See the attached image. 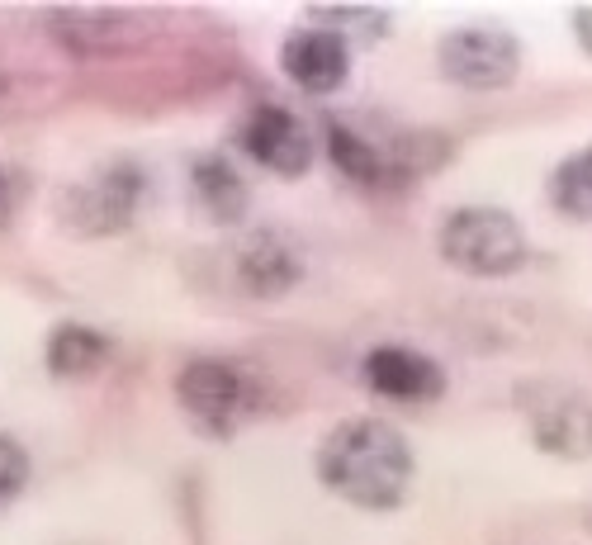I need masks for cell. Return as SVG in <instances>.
Returning a JSON list of instances; mask_svg holds the SVG:
<instances>
[{"instance_id":"cell-1","label":"cell","mask_w":592,"mask_h":545,"mask_svg":"<svg viewBox=\"0 0 592 545\" xmlns=\"http://www.w3.org/2000/svg\"><path fill=\"white\" fill-rule=\"evenodd\" d=\"M313 470L327 493L360 512H394L413 493V441L384 418H346L318 441Z\"/></svg>"},{"instance_id":"cell-2","label":"cell","mask_w":592,"mask_h":545,"mask_svg":"<svg viewBox=\"0 0 592 545\" xmlns=\"http://www.w3.org/2000/svg\"><path fill=\"white\" fill-rule=\"evenodd\" d=\"M436 252L446 266L474 280H503L526 266V228L503 204H460L436 228Z\"/></svg>"},{"instance_id":"cell-3","label":"cell","mask_w":592,"mask_h":545,"mask_svg":"<svg viewBox=\"0 0 592 545\" xmlns=\"http://www.w3.org/2000/svg\"><path fill=\"white\" fill-rule=\"evenodd\" d=\"M436 67L460 91H507L521 72V38L498 19H469L441 34Z\"/></svg>"},{"instance_id":"cell-4","label":"cell","mask_w":592,"mask_h":545,"mask_svg":"<svg viewBox=\"0 0 592 545\" xmlns=\"http://www.w3.org/2000/svg\"><path fill=\"white\" fill-rule=\"evenodd\" d=\"M323 143L332 166L365 190H394V185L413 181V143H403L398 133H384L379 124H365L360 114H327Z\"/></svg>"},{"instance_id":"cell-5","label":"cell","mask_w":592,"mask_h":545,"mask_svg":"<svg viewBox=\"0 0 592 545\" xmlns=\"http://www.w3.org/2000/svg\"><path fill=\"white\" fill-rule=\"evenodd\" d=\"M261 384L252 380V370H242L237 361L223 356H195L176 375V399L204 432H233L242 418H252Z\"/></svg>"},{"instance_id":"cell-6","label":"cell","mask_w":592,"mask_h":545,"mask_svg":"<svg viewBox=\"0 0 592 545\" xmlns=\"http://www.w3.org/2000/svg\"><path fill=\"white\" fill-rule=\"evenodd\" d=\"M237 147L252 157L256 166H266L270 176H304L313 157H318V138H313V128H308L304 114H294L289 105H256L242 114V124H237Z\"/></svg>"},{"instance_id":"cell-7","label":"cell","mask_w":592,"mask_h":545,"mask_svg":"<svg viewBox=\"0 0 592 545\" xmlns=\"http://www.w3.org/2000/svg\"><path fill=\"white\" fill-rule=\"evenodd\" d=\"M531 441L555 460H588L592 455V403L569 384H531L526 394Z\"/></svg>"},{"instance_id":"cell-8","label":"cell","mask_w":592,"mask_h":545,"mask_svg":"<svg viewBox=\"0 0 592 545\" xmlns=\"http://www.w3.org/2000/svg\"><path fill=\"white\" fill-rule=\"evenodd\" d=\"M143 185H147L143 166L119 157V162L100 166L86 185H76L72 209H67V214H72V223L90 237L119 233V228H128L133 214H138V204H143Z\"/></svg>"},{"instance_id":"cell-9","label":"cell","mask_w":592,"mask_h":545,"mask_svg":"<svg viewBox=\"0 0 592 545\" xmlns=\"http://www.w3.org/2000/svg\"><path fill=\"white\" fill-rule=\"evenodd\" d=\"M360 375H365V384L375 389L379 399H394V403H431L446 394V365L403 342L370 346L365 361H360Z\"/></svg>"},{"instance_id":"cell-10","label":"cell","mask_w":592,"mask_h":545,"mask_svg":"<svg viewBox=\"0 0 592 545\" xmlns=\"http://www.w3.org/2000/svg\"><path fill=\"white\" fill-rule=\"evenodd\" d=\"M237 285L252 299H280L304 280V247L285 228H256L237 247Z\"/></svg>"},{"instance_id":"cell-11","label":"cell","mask_w":592,"mask_h":545,"mask_svg":"<svg viewBox=\"0 0 592 545\" xmlns=\"http://www.w3.org/2000/svg\"><path fill=\"white\" fill-rule=\"evenodd\" d=\"M280 67L285 76L308 95H332L351 76V43L323 24H299L285 34L280 48Z\"/></svg>"},{"instance_id":"cell-12","label":"cell","mask_w":592,"mask_h":545,"mask_svg":"<svg viewBox=\"0 0 592 545\" xmlns=\"http://www.w3.org/2000/svg\"><path fill=\"white\" fill-rule=\"evenodd\" d=\"M190 195L204 209V218L218 223V228L242 223L247 209H252V190L242 181V171L228 157H214V152H204V157L190 162Z\"/></svg>"},{"instance_id":"cell-13","label":"cell","mask_w":592,"mask_h":545,"mask_svg":"<svg viewBox=\"0 0 592 545\" xmlns=\"http://www.w3.org/2000/svg\"><path fill=\"white\" fill-rule=\"evenodd\" d=\"M43 361H48V370L57 380H86V375H95L109 361V337L86 323H62L53 327Z\"/></svg>"},{"instance_id":"cell-14","label":"cell","mask_w":592,"mask_h":545,"mask_svg":"<svg viewBox=\"0 0 592 545\" xmlns=\"http://www.w3.org/2000/svg\"><path fill=\"white\" fill-rule=\"evenodd\" d=\"M545 195H550V204L564 218L588 223L592 218V143L574 147L569 157H559V166L550 171V181H545Z\"/></svg>"},{"instance_id":"cell-15","label":"cell","mask_w":592,"mask_h":545,"mask_svg":"<svg viewBox=\"0 0 592 545\" xmlns=\"http://www.w3.org/2000/svg\"><path fill=\"white\" fill-rule=\"evenodd\" d=\"M143 19L133 15H53L48 29L62 38V48H86V53H100V48H114V34H133Z\"/></svg>"},{"instance_id":"cell-16","label":"cell","mask_w":592,"mask_h":545,"mask_svg":"<svg viewBox=\"0 0 592 545\" xmlns=\"http://www.w3.org/2000/svg\"><path fill=\"white\" fill-rule=\"evenodd\" d=\"M308 24H323L332 34H341L346 43H375L379 34H389L394 15L379 10V5H313L308 10Z\"/></svg>"},{"instance_id":"cell-17","label":"cell","mask_w":592,"mask_h":545,"mask_svg":"<svg viewBox=\"0 0 592 545\" xmlns=\"http://www.w3.org/2000/svg\"><path fill=\"white\" fill-rule=\"evenodd\" d=\"M29 474H34V465H29V451L19 446L15 436L0 432V508H10L19 493H24Z\"/></svg>"},{"instance_id":"cell-18","label":"cell","mask_w":592,"mask_h":545,"mask_svg":"<svg viewBox=\"0 0 592 545\" xmlns=\"http://www.w3.org/2000/svg\"><path fill=\"white\" fill-rule=\"evenodd\" d=\"M569 24H574V38L583 43V53L592 57V5H578L574 15H569Z\"/></svg>"},{"instance_id":"cell-19","label":"cell","mask_w":592,"mask_h":545,"mask_svg":"<svg viewBox=\"0 0 592 545\" xmlns=\"http://www.w3.org/2000/svg\"><path fill=\"white\" fill-rule=\"evenodd\" d=\"M10 209H15V190H10V176L0 171V228H5V218H10Z\"/></svg>"}]
</instances>
